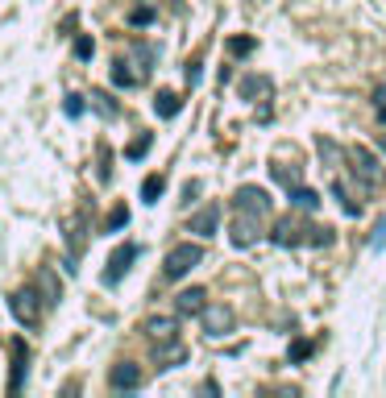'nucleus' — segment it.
Returning <instances> with one entry per match:
<instances>
[{
    "label": "nucleus",
    "instance_id": "nucleus-14",
    "mask_svg": "<svg viewBox=\"0 0 386 398\" xmlns=\"http://www.w3.org/2000/svg\"><path fill=\"white\" fill-rule=\"evenodd\" d=\"M187 357V349L179 345V336L174 340H158V349H154V361H158V370H170V365H179Z\"/></svg>",
    "mask_w": 386,
    "mask_h": 398
},
{
    "label": "nucleus",
    "instance_id": "nucleus-25",
    "mask_svg": "<svg viewBox=\"0 0 386 398\" xmlns=\"http://www.w3.org/2000/svg\"><path fill=\"white\" fill-rule=\"evenodd\" d=\"M125 224H129V208H125V204H117V208H113V216H108V224H104V233H121Z\"/></svg>",
    "mask_w": 386,
    "mask_h": 398
},
{
    "label": "nucleus",
    "instance_id": "nucleus-34",
    "mask_svg": "<svg viewBox=\"0 0 386 398\" xmlns=\"http://www.w3.org/2000/svg\"><path fill=\"white\" fill-rule=\"evenodd\" d=\"M378 120H382V125H386V104H382V108H378Z\"/></svg>",
    "mask_w": 386,
    "mask_h": 398
},
{
    "label": "nucleus",
    "instance_id": "nucleus-12",
    "mask_svg": "<svg viewBox=\"0 0 386 398\" xmlns=\"http://www.w3.org/2000/svg\"><path fill=\"white\" fill-rule=\"evenodd\" d=\"M217 224H220V208H217V204H208V208H199L192 220H187V233L212 236V233H217Z\"/></svg>",
    "mask_w": 386,
    "mask_h": 398
},
{
    "label": "nucleus",
    "instance_id": "nucleus-16",
    "mask_svg": "<svg viewBox=\"0 0 386 398\" xmlns=\"http://www.w3.org/2000/svg\"><path fill=\"white\" fill-rule=\"evenodd\" d=\"M315 154H320V162H324V170H337L340 166V150L333 137H315Z\"/></svg>",
    "mask_w": 386,
    "mask_h": 398
},
{
    "label": "nucleus",
    "instance_id": "nucleus-11",
    "mask_svg": "<svg viewBox=\"0 0 386 398\" xmlns=\"http://www.w3.org/2000/svg\"><path fill=\"white\" fill-rule=\"evenodd\" d=\"M204 307H208V290H199V286H187V290L174 295V311L179 315H199Z\"/></svg>",
    "mask_w": 386,
    "mask_h": 398
},
{
    "label": "nucleus",
    "instance_id": "nucleus-15",
    "mask_svg": "<svg viewBox=\"0 0 386 398\" xmlns=\"http://www.w3.org/2000/svg\"><path fill=\"white\" fill-rule=\"evenodd\" d=\"M274 88V79H266V75H245L241 79V100H258Z\"/></svg>",
    "mask_w": 386,
    "mask_h": 398
},
{
    "label": "nucleus",
    "instance_id": "nucleus-24",
    "mask_svg": "<svg viewBox=\"0 0 386 398\" xmlns=\"http://www.w3.org/2000/svg\"><path fill=\"white\" fill-rule=\"evenodd\" d=\"M150 145H154V137H150V133H142V137L125 150V158H129V162H137V158H145V154H150Z\"/></svg>",
    "mask_w": 386,
    "mask_h": 398
},
{
    "label": "nucleus",
    "instance_id": "nucleus-19",
    "mask_svg": "<svg viewBox=\"0 0 386 398\" xmlns=\"http://www.w3.org/2000/svg\"><path fill=\"white\" fill-rule=\"evenodd\" d=\"M179 108H183V100H179L174 92H158V95H154V112H158V117H174Z\"/></svg>",
    "mask_w": 386,
    "mask_h": 398
},
{
    "label": "nucleus",
    "instance_id": "nucleus-6",
    "mask_svg": "<svg viewBox=\"0 0 386 398\" xmlns=\"http://www.w3.org/2000/svg\"><path fill=\"white\" fill-rule=\"evenodd\" d=\"M137 261V245L133 241H125V245H117L113 249V258H108V270H104V286H117V282L129 274V266Z\"/></svg>",
    "mask_w": 386,
    "mask_h": 398
},
{
    "label": "nucleus",
    "instance_id": "nucleus-30",
    "mask_svg": "<svg viewBox=\"0 0 386 398\" xmlns=\"http://www.w3.org/2000/svg\"><path fill=\"white\" fill-rule=\"evenodd\" d=\"M129 21H133V25H150V21H154V9H133Z\"/></svg>",
    "mask_w": 386,
    "mask_h": 398
},
{
    "label": "nucleus",
    "instance_id": "nucleus-33",
    "mask_svg": "<svg viewBox=\"0 0 386 398\" xmlns=\"http://www.w3.org/2000/svg\"><path fill=\"white\" fill-rule=\"evenodd\" d=\"M374 104H378V108H382V104H386V83H382V88H378V92H374Z\"/></svg>",
    "mask_w": 386,
    "mask_h": 398
},
{
    "label": "nucleus",
    "instance_id": "nucleus-4",
    "mask_svg": "<svg viewBox=\"0 0 386 398\" xmlns=\"http://www.w3.org/2000/svg\"><path fill=\"white\" fill-rule=\"evenodd\" d=\"M349 166H353V174L362 179L365 187H374V183H382V166H378V158L365 150V145H349Z\"/></svg>",
    "mask_w": 386,
    "mask_h": 398
},
{
    "label": "nucleus",
    "instance_id": "nucleus-3",
    "mask_svg": "<svg viewBox=\"0 0 386 398\" xmlns=\"http://www.w3.org/2000/svg\"><path fill=\"white\" fill-rule=\"evenodd\" d=\"M199 324H204V336L220 340V336H229V332H233L237 315H233V307H229V303H212V307H204V311H199Z\"/></svg>",
    "mask_w": 386,
    "mask_h": 398
},
{
    "label": "nucleus",
    "instance_id": "nucleus-8",
    "mask_svg": "<svg viewBox=\"0 0 386 398\" xmlns=\"http://www.w3.org/2000/svg\"><path fill=\"white\" fill-rule=\"evenodd\" d=\"M25 374H29V349H25V340H13V370H9V394H21Z\"/></svg>",
    "mask_w": 386,
    "mask_h": 398
},
{
    "label": "nucleus",
    "instance_id": "nucleus-7",
    "mask_svg": "<svg viewBox=\"0 0 386 398\" xmlns=\"http://www.w3.org/2000/svg\"><path fill=\"white\" fill-rule=\"evenodd\" d=\"M262 216H254V211H237V220H233V245L237 249H249V245H258L262 241V224H258Z\"/></svg>",
    "mask_w": 386,
    "mask_h": 398
},
{
    "label": "nucleus",
    "instance_id": "nucleus-27",
    "mask_svg": "<svg viewBox=\"0 0 386 398\" xmlns=\"http://www.w3.org/2000/svg\"><path fill=\"white\" fill-rule=\"evenodd\" d=\"M75 54H79V58H92V54H96V42H92V38H75Z\"/></svg>",
    "mask_w": 386,
    "mask_h": 398
},
{
    "label": "nucleus",
    "instance_id": "nucleus-29",
    "mask_svg": "<svg viewBox=\"0 0 386 398\" xmlns=\"http://www.w3.org/2000/svg\"><path fill=\"white\" fill-rule=\"evenodd\" d=\"M287 357H291V361H303V357H312V345H308V340H295Z\"/></svg>",
    "mask_w": 386,
    "mask_h": 398
},
{
    "label": "nucleus",
    "instance_id": "nucleus-2",
    "mask_svg": "<svg viewBox=\"0 0 386 398\" xmlns=\"http://www.w3.org/2000/svg\"><path fill=\"white\" fill-rule=\"evenodd\" d=\"M199 261H204V249H199V245H192V241H187V245H174L167 253V261H162V274H167V278H187Z\"/></svg>",
    "mask_w": 386,
    "mask_h": 398
},
{
    "label": "nucleus",
    "instance_id": "nucleus-26",
    "mask_svg": "<svg viewBox=\"0 0 386 398\" xmlns=\"http://www.w3.org/2000/svg\"><path fill=\"white\" fill-rule=\"evenodd\" d=\"M92 100H96V108H100V112H104V117H117V112H121V108H117V104H113V100H108V95H104V92H96V95H92Z\"/></svg>",
    "mask_w": 386,
    "mask_h": 398
},
{
    "label": "nucleus",
    "instance_id": "nucleus-5",
    "mask_svg": "<svg viewBox=\"0 0 386 398\" xmlns=\"http://www.w3.org/2000/svg\"><path fill=\"white\" fill-rule=\"evenodd\" d=\"M42 290L38 286H21V290H13V315L21 320V324H38L42 320Z\"/></svg>",
    "mask_w": 386,
    "mask_h": 398
},
{
    "label": "nucleus",
    "instance_id": "nucleus-21",
    "mask_svg": "<svg viewBox=\"0 0 386 398\" xmlns=\"http://www.w3.org/2000/svg\"><path fill=\"white\" fill-rule=\"evenodd\" d=\"M162 191H167V179H162V174H150V179L142 183V199H145V204H158Z\"/></svg>",
    "mask_w": 386,
    "mask_h": 398
},
{
    "label": "nucleus",
    "instance_id": "nucleus-1",
    "mask_svg": "<svg viewBox=\"0 0 386 398\" xmlns=\"http://www.w3.org/2000/svg\"><path fill=\"white\" fill-rule=\"evenodd\" d=\"M270 241L274 245H333V229H324V224H315V229H308L303 220H295V216H283L278 224H274V233H270Z\"/></svg>",
    "mask_w": 386,
    "mask_h": 398
},
{
    "label": "nucleus",
    "instance_id": "nucleus-10",
    "mask_svg": "<svg viewBox=\"0 0 386 398\" xmlns=\"http://www.w3.org/2000/svg\"><path fill=\"white\" fill-rule=\"evenodd\" d=\"M108 386H113V390H137V386H142V365H133V361H121V365H113V374H108Z\"/></svg>",
    "mask_w": 386,
    "mask_h": 398
},
{
    "label": "nucleus",
    "instance_id": "nucleus-17",
    "mask_svg": "<svg viewBox=\"0 0 386 398\" xmlns=\"http://www.w3.org/2000/svg\"><path fill=\"white\" fill-rule=\"evenodd\" d=\"M38 290H42V299H46V307H54L58 299H63V286H58V278H54L50 270H42V274H38Z\"/></svg>",
    "mask_w": 386,
    "mask_h": 398
},
{
    "label": "nucleus",
    "instance_id": "nucleus-22",
    "mask_svg": "<svg viewBox=\"0 0 386 398\" xmlns=\"http://www.w3.org/2000/svg\"><path fill=\"white\" fill-rule=\"evenodd\" d=\"M137 79H142V70H129V63H117V67H113V83H117V88H133Z\"/></svg>",
    "mask_w": 386,
    "mask_h": 398
},
{
    "label": "nucleus",
    "instance_id": "nucleus-31",
    "mask_svg": "<svg viewBox=\"0 0 386 398\" xmlns=\"http://www.w3.org/2000/svg\"><path fill=\"white\" fill-rule=\"evenodd\" d=\"M229 50H233V54H249V50H254V38H233Z\"/></svg>",
    "mask_w": 386,
    "mask_h": 398
},
{
    "label": "nucleus",
    "instance_id": "nucleus-23",
    "mask_svg": "<svg viewBox=\"0 0 386 398\" xmlns=\"http://www.w3.org/2000/svg\"><path fill=\"white\" fill-rule=\"evenodd\" d=\"M270 174H274V183H283V187H299V170H291V166H274L270 162Z\"/></svg>",
    "mask_w": 386,
    "mask_h": 398
},
{
    "label": "nucleus",
    "instance_id": "nucleus-9",
    "mask_svg": "<svg viewBox=\"0 0 386 398\" xmlns=\"http://www.w3.org/2000/svg\"><path fill=\"white\" fill-rule=\"evenodd\" d=\"M233 204H237V211H254V216H266V211H270V195H266L262 187H241L237 195H233Z\"/></svg>",
    "mask_w": 386,
    "mask_h": 398
},
{
    "label": "nucleus",
    "instance_id": "nucleus-20",
    "mask_svg": "<svg viewBox=\"0 0 386 398\" xmlns=\"http://www.w3.org/2000/svg\"><path fill=\"white\" fill-rule=\"evenodd\" d=\"M333 195H337L340 199V208H345V216H362V204H358V199H353V195H349V187H345V183H333Z\"/></svg>",
    "mask_w": 386,
    "mask_h": 398
},
{
    "label": "nucleus",
    "instance_id": "nucleus-32",
    "mask_svg": "<svg viewBox=\"0 0 386 398\" xmlns=\"http://www.w3.org/2000/svg\"><path fill=\"white\" fill-rule=\"evenodd\" d=\"M195 195H199V183H187V187H183V199H187V204H192Z\"/></svg>",
    "mask_w": 386,
    "mask_h": 398
},
{
    "label": "nucleus",
    "instance_id": "nucleus-35",
    "mask_svg": "<svg viewBox=\"0 0 386 398\" xmlns=\"http://www.w3.org/2000/svg\"><path fill=\"white\" fill-rule=\"evenodd\" d=\"M382 150H386V137H382Z\"/></svg>",
    "mask_w": 386,
    "mask_h": 398
},
{
    "label": "nucleus",
    "instance_id": "nucleus-13",
    "mask_svg": "<svg viewBox=\"0 0 386 398\" xmlns=\"http://www.w3.org/2000/svg\"><path fill=\"white\" fill-rule=\"evenodd\" d=\"M145 332H150L154 345H158V340H174V336H179V320H174V315H154V320H145Z\"/></svg>",
    "mask_w": 386,
    "mask_h": 398
},
{
    "label": "nucleus",
    "instance_id": "nucleus-28",
    "mask_svg": "<svg viewBox=\"0 0 386 398\" xmlns=\"http://www.w3.org/2000/svg\"><path fill=\"white\" fill-rule=\"evenodd\" d=\"M63 108H67V117H83V108H88V104H83V95H67V104H63Z\"/></svg>",
    "mask_w": 386,
    "mask_h": 398
},
{
    "label": "nucleus",
    "instance_id": "nucleus-18",
    "mask_svg": "<svg viewBox=\"0 0 386 398\" xmlns=\"http://www.w3.org/2000/svg\"><path fill=\"white\" fill-rule=\"evenodd\" d=\"M291 204H295L299 211H315V208H320V195H315L312 187L299 183V187H291Z\"/></svg>",
    "mask_w": 386,
    "mask_h": 398
}]
</instances>
